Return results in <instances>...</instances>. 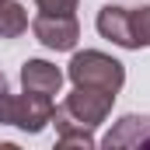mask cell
<instances>
[{"instance_id": "1", "label": "cell", "mask_w": 150, "mask_h": 150, "mask_svg": "<svg viewBox=\"0 0 150 150\" xmlns=\"http://www.w3.org/2000/svg\"><path fill=\"white\" fill-rule=\"evenodd\" d=\"M67 74H70V80H74L77 87H101V91H112V94H119L122 84H126L122 63L112 59V56H105V52H98V49L74 52Z\"/></svg>"}, {"instance_id": "2", "label": "cell", "mask_w": 150, "mask_h": 150, "mask_svg": "<svg viewBox=\"0 0 150 150\" xmlns=\"http://www.w3.org/2000/svg\"><path fill=\"white\" fill-rule=\"evenodd\" d=\"M52 98L38 94V91H25V94H11L7 105V126H18L21 133H42L52 122Z\"/></svg>"}, {"instance_id": "3", "label": "cell", "mask_w": 150, "mask_h": 150, "mask_svg": "<svg viewBox=\"0 0 150 150\" xmlns=\"http://www.w3.org/2000/svg\"><path fill=\"white\" fill-rule=\"evenodd\" d=\"M112 101L115 94L112 91H101V87H77L67 94V101H63V108L74 115L77 122H84V126H101L105 119H108V112H112Z\"/></svg>"}, {"instance_id": "4", "label": "cell", "mask_w": 150, "mask_h": 150, "mask_svg": "<svg viewBox=\"0 0 150 150\" xmlns=\"http://www.w3.org/2000/svg\"><path fill=\"white\" fill-rule=\"evenodd\" d=\"M32 32L45 49H56V52H67L74 49L77 38H80V25H77V14H38L32 21Z\"/></svg>"}, {"instance_id": "5", "label": "cell", "mask_w": 150, "mask_h": 150, "mask_svg": "<svg viewBox=\"0 0 150 150\" xmlns=\"http://www.w3.org/2000/svg\"><path fill=\"white\" fill-rule=\"evenodd\" d=\"M21 87L25 91H38V94H59L63 87V70L49 59H28L21 67Z\"/></svg>"}, {"instance_id": "6", "label": "cell", "mask_w": 150, "mask_h": 150, "mask_svg": "<svg viewBox=\"0 0 150 150\" xmlns=\"http://www.w3.org/2000/svg\"><path fill=\"white\" fill-rule=\"evenodd\" d=\"M105 147H150V115H122L105 136Z\"/></svg>"}, {"instance_id": "7", "label": "cell", "mask_w": 150, "mask_h": 150, "mask_svg": "<svg viewBox=\"0 0 150 150\" xmlns=\"http://www.w3.org/2000/svg\"><path fill=\"white\" fill-rule=\"evenodd\" d=\"M98 32L101 38H108L122 49H133V35H129V7H119V4H108L98 11Z\"/></svg>"}, {"instance_id": "8", "label": "cell", "mask_w": 150, "mask_h": 150, "mask_svg": "<svg viewBox=\"0 0 150 150\" xmlns=\"http://www.w3.org/2000/svg\"><path fill=\"white\" fill-rule=\"evenodd\" d=\"M52 122H56V143L59 147H94V129L77 122L63 105L52 108Z\"/></svg>"}, {"instance_id": "9", "label": "cell", "mask_w": 150, "mask_h": 150, "mask_svg": "<svg viewBox=\"0 0 150 150\" xmlns=\"http://www.w3.org/2000/svg\"><path fill=\"white\" fill-rule=\"evenodd\" d=\"M28 32V14L18 0H0V38H18Z\"/></svg>"}, {"instance_id": "10", "label": "cell", "mask_w": 150, "mask_h": 150, "mask_svg": "<svg viewBox=\"0 0 150 150\" xmlns=\"http://www.w3.org/2000/svg\"><path fill=\"white\" fill-rule=\"evenodd\" d=\"M129 35H133V49H150V4L129 7Z\"/></svg>"}, {"instance_id": "11", "label": "cell", "mask_w": 150, "mask_h": 150, "mask_svg": "<svg viewBox=\"0 0 150 150\" xmlns=\"http://www.w3.org/2000/svg\"><path fill=\"white\" fill-rule=\"evenodd\" d=\"M35 4H38V11H45V14H74L80 0H35Z\"/></svg>"}, {"instance_id": "12", "label": "cell", "mask_w": 150, "mask_h": 150, "mask_svg": "<svg viewBox=\"0 0 150 150\" xmlns=\"http://www.w3.org/2000/svg\"><path fill=\"white\" fill-rule=\"evenodd\" d=\"M7 105H11V91H7V80L0 74V126H7Z\"/></svg>"}]
</instances>
